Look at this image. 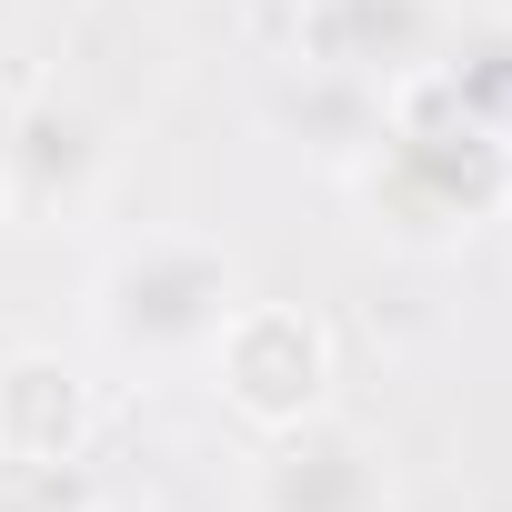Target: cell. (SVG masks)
I'll use <instances>...</instances> for the list:
<instances>
[{
  "instance_id": "obj_7",
  "label": "cell",
  "mask_w": 512,
  "mask_h": 512,
  "mask_svg": "<svg viewBox=\"0 0 512 512\" xmlns=\"http://www.w3.org/2000/svg\"><path fill=\"white\" fill-rule=\"evenodd\" d=\"M91 432V392L61 372V352H11L0 362V462L11 472H61Z\"/></svg>"
},
{
  "instance_id": "obj_11",
  "label": "cell",
  "mask_w": 512,
  "mask_h": 512,
  "mask_svg": "<svg viewBox=\"0 0 512 512\" xmlns=\"http://www.w3.org/2000/svg\"><path fill=\"white\" fill-rule=\"evenodd\" d=\"M502 211H512V201H502Z\"/></svg>"
},
{
  "instance_id": "obj_3",
  "label": "cell",
  "mask_w": 512,
  "mask_h": 512,
  "mask_svg": "<svg viewBox=\"0 0 512 512\" xmlns=\"http://www.w3.org/2000/svg\"><path fill=\"white\" fill-rule=\"evenodd\" d=\"M201 372H211V392H231V412H241V422L282 432V422L322 412L332 342H322V322H312V312H292V302H241Z\"/></svg>"
},
{
  "instance_id": "obj_6",
  "label": "cell",
  "mask_w": 512,
  "mask_h": 512,
  "mask_svg": "<svg viewBox=\"0 0 512 512\" xmlns=\"http://www.w3.org/2000/svg\"><path fill=\"white\" fill-rule=\"evenodd\" d=\"M442 61V0H312V71L402 91Z\"/></svg>"
},
{
  "instance_id": "obj_9",
  "label": "cell",
  "mask_w": 512,
  "mask_h": 512,
  "mask_svg": "<svg viewBox=\"0 0 512 512\" xmlns=\"http://www.w3.org/2000/svg\"><path fill=\"white\" fill-rule=\"evenodd\" d=\"M0 512H61L51 472H11V482H0Z\"/></svg>"
},
{
  "instance_id": "obj_10",
  "label": "cell",
  "mask_w": 512,
  "mask_h": 512,
  "mask_svg": "<svg viewBox=\"0 0 512 512\" xmlns=\"http://www.w3.org/2000/svg\"><path fill=\"white\" fill-rule=\"evenodd\" d=\"M0 121H11V91H0Z\"/></svg>"
},
{
  "instance_id": "obj_4",
  "label": "cell",
  "mask_w": 512,
  "mask_h": 512,
  "mask_svg": "<svg viewBox=\"0 0 512 512\" xmlns=\"http://www.w3.org/2000/svg\"><path fill=\"white\" fill-rule=\"evenodd\" d=\"M111 181V131L81 101H11L0 121V211L31 221H81Z\"/></svg>"
},
{
  "instance_id": "obj_8",
  "label": "cell",
  "mask_w": 512,
  "mask_h": 512,
  "mask_svg": "<svg viewBox=\"0 0 512 512\" xmlns=\"http://www.w3.org/2000/svg\"><path fill=\"white\" fill-rule=\"evenodd\" d=\"M422 81H432L452 111H472L482 131H502V141H512V31H472V41H452Z\"/></svg>"
},
{
  "instance_id": "obj_5",
  "label": "cell",
  "mask_w": 512,
  "mask_h": 512,
  "mask_svg": "<svg viewBox=\"0 0 512 512\" xmlns=\"http://www.w3.org/2000/svg\"><path fill=\"white\" fill-rule=\"evenodd\" d=\"M251 512H392V472H382V442L332 422V412H302L282 432H262V462H251Z\"/></svg>"
},
{
  "instance_id": "obj_1",
  "label": "cell",
  "mask_w": 512,
  "mask_h": 512,
  "mask_svg": "<svg viewBox=\"0 0 512 512\" xmlns=\"http://www.w3.org/2000/svg\"><path fill=\"white\" fill-rule=\"evenodd\" d=\"M241 302V262L201 231H131L91 272V332L121 372H201Z\"/></svg>"
},
{
  "instance_id": "obj_2",
  "label": "cell",
  "mask_w": 512,
  "mask_h": 512,
  "mask_svg": "<svg viewBox=\"0 0 512 512\" xmlns=\"http://www.w3.org/2000/svg\"><path fill=\"white\" fill-rule=\"evenodd\" d=\"M352 181L392 231L452 241V231H472L512 201V141L482 131L472 111H452L432 81H402V101H382V131L362 141Z\"/></svg>"
}]
</instances>
